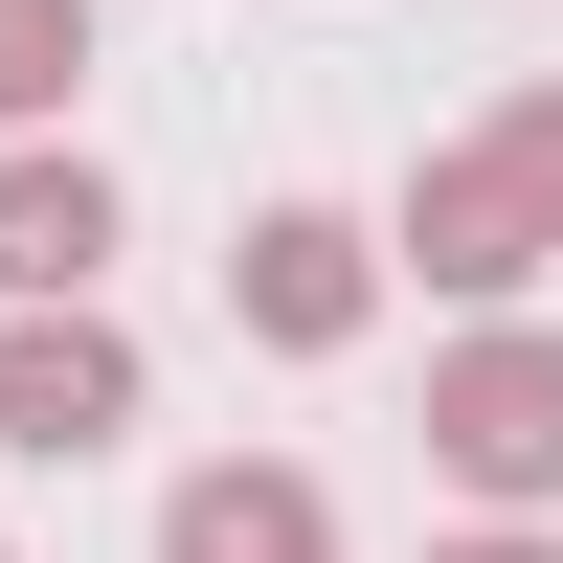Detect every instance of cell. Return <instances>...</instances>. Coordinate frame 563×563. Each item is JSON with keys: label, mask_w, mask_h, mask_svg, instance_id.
Segmentation results:
<instances>
[{"label": "cell", "mask_w": 563, "mask_h": 563, "mask_svg": "<svg viewBox=\"0 0 563 563\" xmlns=\"http://www.w3.org/2000/svg\"><path fill=\"white\" fill-rule=\"evenodd\" d=\"M158 563H339V496H316L294 451H203V474L158 496Z\"/></svg>", "instance_id": "6"}, {"label": "cell", "mask_w": 563, "mask_h": 563, "mask_svg": "<svg viewBox=\"0 0 563 563\" xmlns=\"http://www.w3.org/2000/svg\"><path fill=\"white\" fill-rule=\"evenodd\" d=\"M384 271H429L451 316H519L541 271H563V68H541V90H496L474 135H429V158H406Z\"/></svg>", "instance_id": "1"}, {"label": "cell", "mask_w": 563, "mask_h": 563, "mask_svg": "<svg viewBox=\"0 0 563 563\" xmlns=\"http://www.w3.org/2000/svg\"><path fill=\"white\" fill-rule=\"evenodd\" d=\"M90 90V0H0V135H68Z\"/></svg>", "instance_id": "7"}, {"label": "cell", "mask_w": 563, "mask_h": 563, "mask_svg": "<svg viewBox=\"0 0 563 563\" xmlns=\"http://www.w3.org/2000/svg\"><path fill=\"white\" fill-rule=\"evenodd\" d=\"M90 271H113V158L0 135V316H90Z\"/></svg>", "instance_id": "4"}, {"label": "cell", "mask_w": 563, "mask_h": 563, "mask_svg": "<svg viewBox=\"0 0 563 563\" xmlns=\"http://www.w3.org/2000/svg\"><path fill=\"white\" fill-rule=\"evenodd\" d=\"M429 563H563V519H474V541H429Z\"/></svg>", "instance_id": "8"}, {"label": "cell", "mask_w": 563, "mask_h": 563, "mask_svg": "<svg viewBox=\"0 0 563 563\" xmlns=\"http://www.w3.org/2000/svg\"><path fill=\"white\" fill-rule=\"evenodd\" d=\"M113 429H135V339H113V316H0V451L90 474Z\"/></svg>", "instance_id": "5"}, {"label": "cell", "mask_w": 563, "mask_h": 563, "mask_svg": "<svg viewBox=\"0 0 563 563\" xmlns=\"http://www.w3.org/2000/svg\"><path fill=\"white\" fill-rule=\"evenodd\" d=\"M225 316H249L271 361H339L361 316H384V225H361V203H249V249H225Z\"/></svg>", "instance_id": "3"}, {"label": "cell", "mask_w": 563, "mask_h": 563, "mask_svg": "<svg viewBox=\"0 0 563 563\" xmlns=\"http://www.w3.org/2000/svg\"><path fill=\"white\" fill-rule=\"evenodd\" d=\"M429 474L474 496V519H563V339L541 316H474V339L429 361Z\"/></svg>", "instance_id": "2"}]
</instances>
